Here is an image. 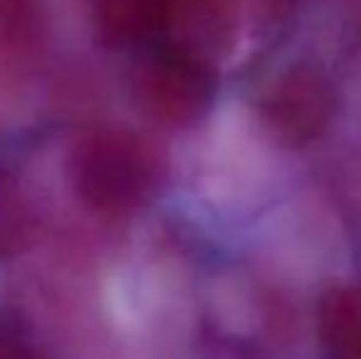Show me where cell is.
Instances as JSON below:
<instances>
[{
	"instance_id": "6",
	"label": "cell",
	"mask_w": 361,
	"mask_h": 359,
	"mask_svg": "<svg viewBox=\"0 0 361 359\" xmlns=\"http://www.w3.org/2000/svg\"><path fill=\"white\" fill-rule=\"evenodd\" d=\"M89 5L106 37L128 42L160 30L167 0H89Z\"/></svg>"
},
{
	"instance_id": "4",
	"label": "cell",
	"mask_w": 361,
	"mask_h": 359,
	"mask_svg": "<svg viewBox=\"0 0 361 359\" xmlns=\"http://www.w3.org/2000/svg\"><path fill=\"white\" fill-rule=\"evenodd\" d=\"M332 111V89L310 67H295L278 77L263 99L266 121L290 143L317 138L327 128Z\"/></svg>"
},
{
	"instance_id": "3",
	"label": "cell",
	"mask_w": 361,
	"mask_h": 359,
	"mask_svg": "<svg viewBox=\"0 0 361 359\" xmlns=\"http://www.w3.org/2000/svg\"><path fill=\"white\" fill-rule=\"evenodd\" d=\"M258 0H167L160 30L167 47L209 67L238 42Z\"/></svg>"
},
{
	"instance_id": "7",
	"label": "cell",
	"mask_w": 361,
	"mask_h": 359,
	"mask_svg": "<svg viewBox=\"0 0 361 359\" xmlns=\"http://www.w3.org/2000/svg\"><path fill=\"white\" fill-rule=\"evenodd\" d=\"M39 0H0V57H30L39 42Z\"/></svg>"
},
{
	"instance_id": "1",
	"label": "cell",
	"mask_w": 361,
	"mask_h": 359,
	"mask_svg": "<svg viewBox=\"0 0 361 359\" xmlns=\"http://www.w3.org/2000/svg\"><path fill=\"white\" fill-rule=\"evenodd\" d=\"M72 170L81 197L101 209L140 205L155 182V163L145 145L118 133L86 138L76 148Z\"/></svg>"
},
{
	"instance_id": "8",
	"label": "cell",
	"mask_w": 361,
	"mask_h": 359,
	"mask_svg": "<svg viewBox=\"0 0 361 359\" xmlns=\"http://www.w3.org/2000/svg\"><path fill=\"white\" fill-rule=\"evenodd\" d=\"M0 359H25V355L15 347H5L0 345Z\"/></svg>"
},
{
	"instance_id": "5",
	"label": "cell",
	"mask_w": 361,
	"mask_h": 359,
	"mask_svg": "<svg viewBox=\"0 0 361 359\" xmlns=\"http://www.w3.org/2000/svg\"><path fill=\"white\" fill-rule=\"evenodd\" d=\"M319 330L334 359H361V288H334L319 305Z\"/></svg>"
},
{
	"instance_id": "2",
	"label": "cell",
	"mask_w": 361,
	"mask_h": 359,
	"mask_svg": "<svg viewBox=\"0 0 361 359\" xmlns=\"http://www.w3.org/2000/svg\"><path fill=\"white\" fill-rule=\"evenodd\" d=\"M133 91L150 118L170 126L192 123L209 106V67L172 47H162L138 64Z\"/></svg>"
}]
</instances>
